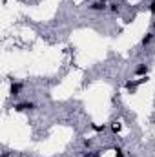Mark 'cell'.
Masks as SVG:
<instances>
[{
	"label": "cell",
	"instance_id": "8",
	"mask_svg": "<svg viewBox=\"0 0 155 157\" xmlns=\"http://www.w3.org/2000/svg\"><path fill=\"white\" fill-rule=\"evenodd\" d=\"M112 132H113V133H119V132H120V124H119V122H113V124H112Z\"/></svg>",
	"mask_w": 155,
	"mask_h": 157
},
{
	"label": "cell",
	"instance_id": "4",
	"mask_svg": "<svg viewBox=\"0 0 155 157\" xmlns=\"http://www.w3.org/2000/svg\"><path fill=\"white\" fill-rule=\"evenodd\" d=\"M20 90H22V84H20V82H13L11 88H9V93H11L13 97H17V95L20 93Z\"/></svg>",
	"mask_w": 155,
	"mask_h": 157
},
{
	"label": "cell",
	"instance_id": "15",
	"mask_svg": "<svg viewBox=\"0 0 155 157\" xmlns=\"http://www.w3.org/2000/svg\"><path fill=\"white\" fill-rule=\"evenodd\" d=\"M153 29H155V22H153Z\"/></svg>",
	"mask_w": 155,
	"mask_h": 157
},
{
	"label": "cell",
	"instance_id": "6",
	"mask_svg": "<svg viewBox=\"0 0 155 157\" xmlns=\"http://www.w3.org/2000/svg\"><path fill=\"white\" fill-rule=\"evenodd\" d=\"M152 40H153V33H146L144 37H142V46L146 48V46H150L152 44Z\"/></svg>",
	"mask_w": 155,
	"mask_h": 157
},
{
	"label": "cell",
	"instance_id": "13",
	"mask_svg": "<svg viewBox=\"0 0 155 157\" xmlns=\"http://www.w3.org/2000/svg\"><path fill=\"white\" fill-rule=\"evenodd\" d=\"M150 11H152V15L155 17V0L152 2V4H150Z\"/></svg>",
	"mask_w": 155,
	"mask_h": 157
},
{
	"label": "cell",
	"instance_id": "10",
	"mask_svg": "<svg viewBox=\"0 0 155 157\" xmlns=\"http://www.w3.org/2000/svg\"><path fill=\"white\" fill-rule=\"evenodd\" d=\"M82 144H84V148H91V144H93V143H91L89 139H86V141H84Z\"/></svg>",
	"mask_w": 155,
	"mask_h": 157
},
{
	"label": "cell",
	"instance_id": "14",
	"mask_svg": "<svg viewBox=\"0 0 155 157\" xmlns=\"http://www.w3.org/2000/svg\"><path fill=\"white\" fill-rule=\"evenodd\" d=\"M2 157H9V155H7V152H4V154H2Z\"/></svg>",
	"mask_w": 155,
	"mask_h": 157
},
{
	"label": "cell",
	"instance_id": "12",
	"mask_svg": "<svg viewBox=\"0 0 155 157\" xmlns=\"http://www.w3.org/2000/svg\"><path fill=\"white\" fill-rule=\"evenodd\" d=\"M115 157H124V154H122V150H120V148H115Z\"/></svg>",
	"mask_w": 155,
	"mask_h": 157
},
{
	"label": "cell",
	"instance_id": "11",
	"mask_svg": "<svg viewBox=\"0 0 155 157\" xmlns=\"http://www.w3.org/2000/svg\"><path fill=\"white\" fill-rule=\"evenodd\" d=\"M84 157H99V152H88Z\"/></svg>",
	"mask_w": 155,
	"mask_h": 157
},
{
	"label": "cell",
	"instance_id": "2",
	"mask_svg": "<svg viewBox=\"0 0 155 157\" xmlns=\"http://www.w3.org/2000/svg\"><path fill=\"white\" fill-rule=\"evenodd\" d=\"M139 86H141V84H139V80H126V82H124V88H126L130 93H135Z\"/></svg>",
	"mask_w": 155,
	"mask_h": 157
},
{
	"label": "cell",
	"instance_id": "7",
	"mask_svg": "<svg viewBox=\"0 0 155 157\" xmlns=\"http://www.w3.org/2000/svg\"><path fill=\"white\" fill-rule=\"evenodd\" d=\"M89 126H91V128H93V130H95V132H99V133H102V132H104V130H106V126H104V124H102V126H100V124H95V122H91V124H89Z\"/></svg>",
	"mask_w": 155,
	"mask_h": 157
},
{
	"label": "cell",
	"instance_id": "9",
	"mask_svg": "<svg viewBox=\"0 0 155 157\" xmlns=\"http://www.w3.org/2000/svg\"><path fill=\"white\" fill-rule=\"evenodd\" d=\"M110 9H112L113 13H117V11H119V4H117V2H113V4H110Z\"/></svg>",
	"mask_w": 155,
	"mask_h": 157
},
{
	"label": "cell",
	"instance_id": "3",
	"mask_svg": "<svg viewBox=\"0 0 155 157\" xmlns=\"http://www.w3.org/2000/svg\"><path fill=\"white\" fill-rule=\"evenodd\" d=\"M106 7H108L106 0H97V2H93V4L89 6V9H93V11H104Z\"/></svg>",
	"mask_w": 155,
	"mask_h": 157
},
{
	"label": "cell",
	"instance_id": "1",
	"mask_svg": "<svg viewBox=\"0 0 155 157\" xmlns=\"http://www.w3.org/2000/svg\"><path fill=\"white\" fill-rule=\"evenodd\" d=\"M28 110H35V102H18L15 104V112H28Z\"/></svg>",
	"mask_w": 155,
	"mask_h": 157
},
{
	"label": "cell",
	"instance_id": "5",
	"mask_svg": "<svg viewBox=\"0 0 155 157\" xmlns=\"http://www.w3.org/2000/svg\"><path fill=\"white\" fill-rule=\"evenodd\" d=\"M135 73H137V75H142V77L148 75V66H146V64H139V66L135 68Z\"/></svg>",
	"mask_w": 155,
	"mask_h": 157
}]
</instances>
